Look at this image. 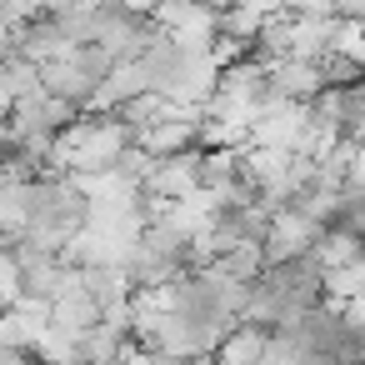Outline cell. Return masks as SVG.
<instances>
[{
    "instance_id": "1",
    "label": "cell",
    "mask_w": 365,
    "mask_h": 365,
    "mask_svg": "<svg viewBox=\"0 0 365 365\" xmlns=\"http://www.w3.org/2000/svg\"><path fill=\"white\" fill-rule=\"evenodd\" d=\"M325 290H320V270L295 255V260H280V265H265L255 280H250V305H245V320L260 325V330H280L290 325L300 310L320 305Z\"/></svg>"
},
{
    "instance_id": "2",
    "label": "cell",
    "mask_w": 365,
    "mask_h": 365,
    "mask_svg": "<svg viewBox=\"0 0 365 365\" xmlns=\"http://www.w3.org/2000/svg\"><path fill=\"white\" fill-rule=\"evenodd\" d=\"M110 71H115V56H110V51H101V46H76V51H66L61 61L36 66L41 91H46L51 101L71 106L76 115L96 106V96H101V86H106V76H110Z\"/></svg>"
},
{
    "instance_id": "3",
    "label": "cell",
    "mask_w": 365,
    "mask_h": 365,
    "mask_svg": "<svg viewBox=\"0 0 365 365\" xmlns=\"http://www.w3.org/2000/svg\"><path fill=\"white\" fill-rule=\"evenodd\" d=\"M195 170H200V150H175V155H160L150 160L145 180H140V195L155 200V205H180L185 195H195Z\"/></svg>"
},
{
    "instance_id": "5",
    "label": "cell",
    "mask_w": 365,
    "mask_h": 365,
    "mask_svg": "<svg viewBox=\"0 0 365 365\" xmlns=\"http://www.w3.org/2000/svg\"><path fill=\"white\" fill-rule=\"evenodd\" d=\"M36 91H41V76H36L31 61L11 56L6 66H0V101H6V106H16V101H26V96H36Z\"/></svg>"
},
{
    "instance_id": "7",
    "label": "cell",
    "mask_w": 365,
    "mask_h": 365,
    "mask_svg": "<svg viewBox=\"0 0 365 365\" xmlns=\"http://www.w3.org/2000/svg\"><path fill=\"white\" fill-rule=\"evenodd\" d=\"M325 16L330 21H360L365 16V0H325Z\"/></svg>"
},
{
    "instance_id": "6",
    "label": "cell",
    "mask_w": 365,
    "mask_h": 365,
    "mask_svg": "<svg viewBox=\"0 0 365 365\" xmlns=\"http://www.w3.org/2000/svg\"><path fill=\"white\" fill-rule=\"evenodd\" d=\"M41 6H46V0H0V21H6V26H21V21H31Z\"/></svg>"
},
{
    "instance_id": "4",
    "label": "cell",
    "mask_w": 365,
    "mask_h": 365,
    "mask_svg": "<svg viewBox=\"0 0 365 365\" xmlns=\"http://www.w3.org/2000/svg\"><path fill=\"white\" fill-rule=\"evenodd\" d=\"M320 91H325V81H320V66L315 61H265V96L270 101L310 106Z\"/></svg>"
}]
</instances>
